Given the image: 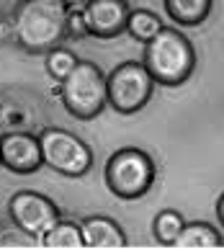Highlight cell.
<instances>
[{"mask_svg": "<svg viewBox=\"0 0 224 250\" xmlns=\"http://www.w3.org/2000/svg\"><path fill=\"white\" fill-rule=\"evenodd\" d=\"M142 64L152 75L155 85L178 88L193 75L196 49L183 31L175 26H163V31L144 44Z\"/></svg>", "mask_w": 224, "mask_h": 250, "instance_id": "2", "label": "cell"}, {"mask_svg": "<svg viewBox=\"0 0 224 250\" xmlns=\"http://www.w3.org/2000/svg\"><path fill=\"white\" fill-rule=\"evenodd\" d=\"M0 168H3V160H0Z\"/></svg>", "mask_w": 224, "mask_h": 250, "instance_id": "21", "label": "cell"}, {"mask_svg": "<svg viewBox=\"0 0 224 250\" xmlns=\"http://www.w3.org/2000/svg\"><path fill=\"white\" fill-rule=\"evenodd\" d=\"M62 3L67 5V8H85L90 0H62Z\"/></svg>", "mask_w": 224, "mask_h": 250, "instance_id": "19", "label": "cell"}, {"mask_svg": "<svg viewBox=\"0 0 224 250\" xmlns=\"http://www.w3.org/2000/svg\"><path fill=\"white\" fill-rule=\"evenodd\" d=\"M163 31V21L157 18V13L147 11V8H134L129 13V21H126V34L132 36L134 42L139 44H147L149 39H155L157 34Z\"/></svg>", "mask_w": 224, "mask_h": 250, "instance_id": "14", "label": "cell"}, {"mask_svg": "<svg viewBox=\"0 0 224 250\" xmlns=\"http://www.w3.org/2000/svg\"><path fill=\"white\" fill-rule=\"evenodd\" d=\"M44 165L64 178H80L93 168V150L78 134L60 126H46L39 134Z\"/></svg>", "mask_w": 224, "mask_h": 250, "instance_id": "6", "label": "cell"}, {"mask_svg": "<svg viewBox=\"0 0 224 250\" xmlns=\"http://www.w3.org/2000/svg\"><path fill=\"white\" fill-rule=\"evenodd\" d=\"M178 250H206V248H219L222 235L219 229L209 222H185L178 240L173 243Z\"/></svg>", "mask_w": 224, "mask_h": 250, "instance_id": "12", "label": "cell"}, {"mask_svg": "<svg viewBox=\"0 0 224 250\" xmlns=\"http://www.w3.org/2000/svg\"><path fill=\"white\" fill-rule=\"evenodd\" d=\"M0 160H3V168H8L11 173H36L44 165L39 137L31 132H21V129H11V132L0 134Z\"/></svg>", "mask_w": 224, "mask_h": 250, "instance_id": "8", "label": "cell"}, {"mask_svg": "<svg viewBox=\"0 0 224 250\" xmlns=\"http://www.w3.org/2000/svg\"><path fill=\"white\" fill-rule=\"evenodd\" d=\"M183 225H185V219L181 217V211L163 209V211H157L155 219H152V235L160 245H173L175 240H178Z\"/></svg>", "mask_w": 224, "mask_h": 250, "instance_id": "15", "label": "cell"}, {"mask_svg": "<svg viewBox=\"0 0 224 250\" xmlns=\"http://www.w3.org/2000/svg\"><path fill=\"white\" fill-rule=\"evenodd\" d=\"M217 219H219V225L224 227V193L217 199Z\"/></svg>", "mask_w": 224, "mask_h": 250, "instance_id": "18", "label": "cell"}, {"mask_svg": "<svg viewBox=\"0 0 224 250\" xmlns=\"http://www.w3.org/2000/svg\"><path fill=\"white\" fill-rule=\"evenodd\" d=\"M80 39V36H90L85 18H82V8H70L67 11V29H64V39Z\"/></svg>", "mask_w": 224, "mask_h": 250, "instance_id": "17", "label": "cell"}, {"mask_svg": "<svg viewBox=\"0 0 224 250\" xmlns=\"http://www.w3.org/2000/svg\"><path fill=\"white\" fill-rule=\"evenodd\" d=\"M39 243L49 250H80V248H85L80 225L72 219H62V217L39 237Z\"/></svg>", "mask_w": 224, "mask_h": 250, "instance_id": "11", "label": "cell"}, {"mask_svg": "<svg viewBox=\"0 0 224 250\" xmlns=\"http://www.w3.org/2000/svg\"><path fill=\"white\" fill-rule=\"evenodd\" d=\"M8 217L26 235L41 237L60 219V209L49 196L39 191H18L8 201Z\"/></svg>", "mask_w": 224, "mask_h": 250, "instance_id": "7", "label": "cell"}, {"mask_svg": "<svg viewBox=\"0 0 224 250\" xmlns=\"http://www.w3.org/2000/svg\"><path fill=\"white\" fill-rule=\"evenodd\" d=\"M60 98L67 114H72L75 119H80V122L96 119L108 106L103 70L96 62L80 60L70 75L60 83Z\"/></svg>", "mask_w": 224, "mask_h": 250, "instance_id": "3", "label": "cell"}, {"mask_svg": "<svg viewBox=\"0 0 224 250\" xmlns=\"http://www.w3.org/2000/svg\"><path fill=\"white\" fill-rule=\"evenodd\" d=\"M80 229H82L85 248H93V250H114V248H126L129 245L121 225L114 222L111 217H103V214L85 217L80 222Z\"/></svg>", "mask_w": 224, "mask_h": 250, "instance_id": "10", "label": "cell"}, {"mask_svg": "<svg viewBox=\"0 0 224 250\" xmlns=\"http://www.w3.org/2000/svg\"><path fill=\"white\" fill-rule=\"evenodd\" d=\"M155 90V80L147 72V67L137 60H126L116 64L106 75V93H108V106L119 114H137L142 111Z\"/></svg>", "mask_w": 224, "mask_h": 250, "instance_id": "5", "label": "cell"}, {"mask_svg": "<svg viewBox=\"0 0 224 250\" xmlns=\"http://www.w3.org/2000/svg\"><path fill=\"white\" fill-rule=\"evenodd\" d=\"M155 160L139 147H121L106 160V186L114 196L124 201L142 199L155 183Z\"/></svg>", "mask_w": 224, "mask_h": 250, "instance_id": "4", "label": "cell"}, {"mask_svg": "<svg viewBox=\"0 0 224 250\" xmlns=\"http://www.w3.org/2000/svg\"><path fill=\"white\" fill-rule=\"evenodd\" d=\"M80 60L75 57V54L67 49V47H54L46 52V72H49V78H54L57 83H62L64 78L72 72V67L78 64Z\"/></svg>", "mask_w": 224, "mask_h": 250, "instance_id": "16", "label": "cell"}, {"mask_svg": "<svg viewBox=\"0 0 224 250\" xmlns=\"http://www.w3.org/2000/svg\"><path fill=\"white\" fill-rule=\"evenodd\" d=\"M165 13L178 26H201L211 16L214 0H163Z\"/></svg>", "mask_w": 224, "mask_h": 250, "instance_id": "13", "label": "cell"}, {"mask_svg": "<svg viewBox=\"0 0 224 250\" xmlns=\"http://www.w3.org/2000/svg\"><path fill=\"white\" fill-rule=\"evenodd\" d=\"M132 13L129 0H90L82 8L88 34L96 39H116L126 31V21Z\"/></svg>", "mask_w": 224, "mask_h": 250, "instance_id": "9", "label": "cell"}, {"mask_svg": "<svg viewBox=\"0 0 224 250\" xmlns=\"http://www.w3.org/2000/svg\"><path fill=\"white\" fill-rule=\"evenodd\" d=\"M67 11L70 8L62 0H21L11 23L16 44L31 54H46L62 47Z\"/></svg>", "mask_w": 224, "mask_h": 250, "instance_id": "1", "label": "cell"}, {"mask_svg": "<svg viewBox=\"0 0 224 250\" xmlns=\"http://www.w3.org/2000/svg\"><path fill=\"white\" fill-rule=\"evenodd\" d=\"M5 126H8V108L0 106V132H3Z\"/></svg>", "mask_w": 224, "mask_h": 250, "instance_id": "20", "label": "cell"}]
</instances>
